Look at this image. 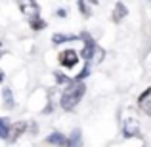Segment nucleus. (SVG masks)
Here are the masks:
<instances>
[{
    "mask_svg": "<svg viewBox=\"0 0 151 147\" xmlns=\"http://www.w3.org/2000/svg\"><path fill=\"white\" fill-rule=\"evenodd\" d=\"M86 94V84L84 82H71L67 88H63L61 98H59V105H61L63 111H73L75 107L78 105L82 98Z\"/></svg>",
    "mask_w": 151,
    "mask_h": 147,
    "instance_id": "f257e3e1",
    "label": "nucleus"
},
{
    "mask_svg": "<svg viewBox=\"0 0 151 147\" xmlns=\"http://www.w3.org/2000/svg\"><path fill=\"white\" fill-rule=\"evenodd\" d=\"M81 54H77L75 50H61L59 52V55H58V61H59V65L63 67V69H75L77 67V63L81 61Z\"/></svg>",
    "mask_w": 151,
    "mask_h": 147,
    "instance_id": "f03ea898",
    "label": "nucleus"
},
{
    "mask_svg": "<svg viewBox=\"0 0 151 147\" xmlns=\"http://www.w3.org/2000/svg\"><path fill=\"white\" fill-rule=\"evenodd\" d=\"M122 136L124 138H138L140 136V124L134 118H126L122 122Z\"/></svg>",
    "mask_w": 151,
    "mask_h": 147,
    "instance_id": "7ed1b4c3",
    "label": "nucleus"
},
{
    "mask_svg": "<svg viewBox=\"0 0 151 147\" xmlns=\"http://www.w3.org/2000/svg\"><path fill=\"white\" fill-rule=\"evenodd\" d=\"M27 128H29V124H27L25 120H17L15 124H12V134H10V143H14L15 140H19V136H21L23 132H27Z\"/></svg>",
    "mask_w": 151,
    "mask_h": 147,
    "instance_id": "20e7f679",
    "label": "nucleus"
},
{
    "mask_svg": "<svg viewBox=\"0 0 151 147\" xmlns=\"http://www.w3.org/2000/svg\"><path fill=\"white\" fill-rule=\"evenodd\" d=\"M67 147H82V130L81 128H75L67 136Z\"/></svg>",
    "mask_w": 151,
    "mask_h": 147,
    "instance_id": "39448f33",
    "label": "nucleus"
},
{
    "mask_svg": "<svg viewBox=\"0 0 151 147\" xmlns=\"http://www.w3.org/2000/svg\"><path fill=\"white\" fill-rule=\"evenodd\" d=\"M46 143L55 145V147H67V138L63 136L61 132H52L48 138H46Z\"/></svg>",
    "mask_w": 151,
    "mask_h": 147,
    "instance_id": "423d86ee",
    "label": "nucleus"
},
{
    "mask_svg": "<svg viewBox=\"0 0 151 147\" xmlns=\"http://www.w3.org/2000/svg\"><path fill=\"white\" fill-rule=\"evenodd\" d=\"M29 25H31V29H33V31H42V29H46V21H44V19L40 17V14H38V10L31 14Z\"/></svg>",
    "mask_w": 151,
    "mask_h": 147,
    "instance_id": "0eeeda50",
    "label": "nucleus"
},
{
    "mask_svg": "<svg viewBox=\"0 0 151 147\" xmlns=\"http://www.w3.org/2000/svg\"><path fill=\"white\" fill-rule=\"evenodd\" d=\"M126 14H128V8H126V4L117 2V4H115V10H113V21H115V23H121L122 19L126 17Z\"/></svg>",
    "mask_w": 151,
    "mask_h": 147,
    "instance_id": "6e6552de",
    "label": "nucleus"
},
{
    "mask_svg": "<svg viewBox=\"0 0 151 147\" xmlns=\"http://www.w3.org/2000/svg\"><path fill=\"white\" fill-rule=\"evenodd\" d=\"M10 134H12V124H10V118L2 117L0 118V138L6 141H10Z\"/></svg>",
    "mask_w": 151,
    "mask_h": 147,
    "instance_id": "1a4fd4ad",
    "label": "nucleus"
},
{
    "mask_svg": "<svg viewBox=\"0 0 151 147\" xmlns=\"http://www.w3.org/2000/svg\"><path fill=\"white\" fill-rule=\"evenodd\" d=\"M2 99H4V107H6V109H14L15 101H14V96H12V90L8 88V86L2 88Z\"/></svg>",
    "mask_w": 151,
    "mask_h": 147,
    "instance_id": "9d476101",
    "label": "nucleus"
},
{
    "mask_svg": "<svg viewBox=\"0 0 151 147\" xmlns=\"http://www.w3.org/2000/svg\"><path fill=\"white\" fill-rule=\"evenodd\" d=\"M77 34H61V33H55L52 37V42L54 44H63V42H71V40H77Z\"/></svg>",
    "mask_w": 151,
    "mask_h": 147,
    "instance_id": "9b49d317",
    "label": "nucleus"
},
{
    "mask_svg": "<svg viewBox=\"0 0 151 147\" xmlns=\"http://www.w3.org/2000/svg\"><path fill=\"white\" fill-rule=\"evenodd\" d=\"M90 73H92V65H90V63H86V65L82 67V71L73 78V80H75V82H82L84 78H88V77H90Z\"/></svg>",
    "mask_w": 151,
    "mask_h": 147,
    "instance_id": "f8f14e48",
    "label": "nucleus"
},
{
    "mask_svg": "<svg viewBox=\"0 0 151 147\" xmlns=\"http://www.w3.org/2000/svg\"><path fill=\"white\" fill-rule=\"evenodd\" d=\"M54 78H55V82H58V84H67V86H69L71 82H73L65 73H61V71H54Z\"/></svg>",
    "mask_w": 151,
    "mask_h": 147,
    "instance_id": "ddd939ff",
    "label": "nucleus"
},
{
    "mask_svg": "<svg viewBox=\"0 0 151 147\" xmlns=\"http://www.w3.org/2000/svg\"><path fill=\"white\" fill-rule=\"evenodd\" d=\"M77 6H78V10H81V14H82V17H84V19H88L90 15H92V10L88 8V2H84V0H78Z\"/></svg>",
    "mask_w": 151,
    "mask_h": 147,
    "instance_id": "4468645a",
    "label": "nucleus"
},
{
    "mask_svg": "<svg viewBox=\"0 0 151 147\" xmlns=\"http://www.w3.org/2000/svg\"><path fill=\"white\" fill-rule=\"evenodd\" d=\"M149 96H151V86H149V88H145L144 92H142V96L138 98V105H142V103H145V101H147V98H149Z\"/></svg>",
    "mask_w": 151,
    "mask_h": 147,
    "instance_id": "2eb2a0df",
    "label": "nucleus"
},
{
    "mask_svg": "<svg viewBox=\"0 0 151 147\" xmlns=\"http://www.w3.org/2000/svg\"><path fill=\"white\" fill-rule=\"evenodd\" d=\"M103 55H105V50H103V48H100V46H98L96 54H94V63H100L101 59H103Z\"/></svg>",
    "mask_w": 151,
    "mask_h": 147,
    "instance_id": "dca6fc26",
    "label": "nucleus"
},
{
    "mask_svg": "<svg viewBox=\"0 0 151 147\" xmlns=\"http://www.w3.org/2000/svg\"><path fill=\"white\" fill-rule=\"evenodd\" d=\"M140 109L144 111V113L147 115V117H151V101H145V103H142V105H140Z\"/></svg>",
    "mask_w": 151,
    "mask_h": 147,
    "instance_id": "f3484780",
    "label": "nucleus"
},
{
    "mask_svg": "<svg viewBox=\"0 0 151 147\" xmlns=\"http://www.w3.org/2000/svg\"><path fill=\"white\" fill-rule=\"evenodd\" d=\"M55 15H58V17H67V11L65 10H58V11H55Z\"/></svg>",
    "mask_w": 151,
    "mask_h": 147,
    "instance_id": "a211bd4d",
    "label": "nucleus"
}]
</instances>
